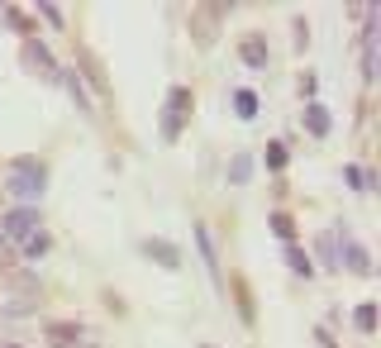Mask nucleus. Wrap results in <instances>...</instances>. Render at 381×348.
<instances>
[{
    "label": "nucleus",
    "mask_w": 381,
    "mask_h": 348,
    "mask_svg": "<svg viewBox=\"0 0 381 348\" xmlns=\"http://www.w3.org/2000/svg\"><path fill=\"white\" fill-rule=\"evenodd\" d=\"M43 182H48V172H43V162H34V158H19V162L10 167V191H14L19 201H38V196H43Z\"/></svg>",
    "instance_id": "obj_1"
},
{
    "label": "nucleus",
    "mask_w": 381,
    "mask_h": 348,
    "mask_svg": "<svg viewBox=\"0 0 381 348\" xmlns=\"http://www.w3.org/2000/svg\"><path fill=\"white\" fill-rule=\"evenodd\" d=\"M34 229H38V206H19V210L0 215V238H14V243H24Z\"/></svg>",
    "instance_id": "obj_2"
},
{
    "label": "nucleus",
    "mask_w": 381,
    "mask_h": 348,
    "mask_svg": "<svg viewBox=\"0 0 381 348\" xmlns=\"http://www.w3.org/2000/svg\"><path fill=\"white\" fill-rule=\"evenodd\" d=\"M43 334H48V344L72 348L77 339H82V325H58V320H48V325H43Z\"/></svg>",
    "instance_id": "obj_3"
},
{
    "label": "nucleus",
    "mask_w": 381,
    "mask_h": 348,
    "mask_svg": "<svg viewBox=\"0 0 381 348\" xmlns=\"http://www.w3.org/2000/svg\"><path fill=\"white\" fill-rule=\"evenodd\" d=\"M77 67H82V72L91 77V86H95V91H100V96L110 91V82H105V67L95 62V58H91V53H86V48H77Z\"/></svg>",
    "instance_id": "obj_4"
},
{
    "label": "nucleus",
    "mask_w": 381,
    "mask_h": 348,
    "mask_svg": "<svg viewBox=\"0 0 381 348\" xmlns=\"http://www.w3.org/2000/svg\"><path fill=\"white\" fill-rule=\"evenodd\" d=\"M238 48H243V62H248V67H267V38H262V34H248Z\"/></svg>",
    "instance_id": "obj_5"
},
{
    "label": "nucleus",
    "mask_w": 381,
    "mask_h": 348,
    "mask_svg": "<svg viewBox=\"0 0 381 348\" xmlns=\"http://www.w3.org/2000/svg\"><path fill=\"white\" fill-rule=\"evenodd\" d=\"M143 253H148V258H158L162 267H182V258H177V248H167V238H148V243H143Z\"/></svg>",
    "instance_id": "obj_6"
},
{
    "label": "nucleus",
    "mask_w": 381,
    "mask_h": 348,
    "mask_svg": "<svg viewBox=\"0 0 381 348\" xmlns=\"http://www.w3.org/2000/svg\"><path fill=\"white\" fill-rule=\"evenodd\" d=\"M305 124H310V134H315V138H324L334 119H329V110H324V105H315V101H310V105H305Z\"/></svg>",
    "instance_id": "obj_7"
},
{
    "label": "nucleus",
    "mask_w": 381,
    "mask_h": 348,
    "mask_svg": "<svg viewBox=\"0 0 381 348\" xmlns=\"http://www.w3.org/2000/svg\"><path fill=\"white\" fill-rule=\"evenodd\" d=\"M229 291H234V301H238V315H243V325H253V296H248L243 277H229Z\"/></svg>",
    "instance_id": "obj_8"
},
{
    "label": "nucleus",
    "mask_w": 381,
    "mask_h": 348,
    "mask_svg": "<svg viewBox=\"0 0 381 348\" xmlns=\"http://www.w3.org/2000/svg\"><path fill=\"white\" fill-rule=\"evenodd\" d=\"M286 262H291V272H295V277H310V272H315V262H310V258H305L295 243L286 248Z\"/></svg>",
    "instance_id": "obj_9"
},
{
    "label": "nucleus",
    "mask_w": 381,
    "mask_h": 348,
    "mask_svg": "<svg viewBox=\"0 0 381 348\" xmlns=\"http://www.w3.org/2000/svg\"><path fill=\"white\" fill-rule=\"evenodd\" d=\"M24 53H29V67H43V72H58V67H53V58H48V48H43V43H29V48H24Z\"/></svg>",
    "instance_id": "obj_10"
},
{
    "label": "nucleus",
    "mask_w": 381,
    "mask_h": 348,
    "mask_svg": "<svg viewBox=\"0 0 381 348\" xmlns=\"http://www.w3.org/2000/svg\"><path fill=\"white\" fill-rule=\"evenodd\" d=\"M248 177H253V158H248V153H238V158H234V167H229V182H238V186H243Z\"/></svg>",
    "instance_id": "obj_11"
},
{
    "label": "nucleus",
    "mask_w": 381,
    "mask_h": 348,
    "mask_svg": "<svg viewBox=\"0 0 381 348\" xmlns=\"http://www.w3.org/2000/svg\"><path fill=\"white\" fill-rule=\"evenodd\" d=\"M234 110L243 119H253L258 115V96H253V91H234Z\"/></svg>",
    "instance_id": "obj_12"
},
{
    "label": "nucleus",
    "mask_w": 381,
    "mask_h": 348,
    "mask_svg": "<svg viewBox=\"0 0 381 348\" xmlns=\"http://www.w3.org/2000/svg\"><path fill=\"white\" fill-rule=\"evenodd\" d=\"M43 253H48V234L34 229L29 238H24V258H43Z\"/></svg>",
    "instance_id": "obj_13"
},
{
    "label": "nucleus",
    "mask_w": 381,
    "mask_h": 348,
    "mask_svg": "<svg viewBox=\"0 0 381 348\" xmlns=\"http://www.w3.org/2000/svg\"><path fill=\"white\" fill-rule=\"evenodd\" d=\"M167 110H172V115H186V110H190V91H186V86H172V101H167Z\"/></svg>",
    "instance_id": "obj_14"
},
{
    "label": "nucleus",
    "mask_w": 381,
    "mask_h": 348,
    "mask_svg": "<svg viewBox=\"0 0 381 348\" xmlns=\"http://www.w3.org/2000/svg\"><path fill=\"white\" fill-rule=\"evenodd\" d=\"M286 167V143H267V172H282Z\"/></svg>",
    "instance_id": "obj_15"
},
{
    "label": "nucleus",
    "mask_w": 381,
    "mask_h": 348,
    "mask_svg": "<svg viewBox=\"0 0 381 348\" xmlns=\"http://www.w3.org/2000/svg\"><path fill=\"white\" fill-rule=\"evenodd\" d=\"M272 229L282 234L286 243H295V225H291V215H282V210H277V215H272Z\"/></svg>",
    "instance_id": "obj_16"
},
{
    "label": "nucleus",
    "mask_w": 381,
    "mask_h": 348,
    "mask_svg": "<svg viewBox=\"0 0 381 348\" xmlns=\"http://www.w3.org/2000/svg\"><path fill=\"white\" fill-rule=\"evenodd\" d=\"M195 238H200V253H205V262H210V272H214V243H210V229L195 225Z\"/></svg>",
    "instance_id": "obj_17"
},
{
    "label": "nucleus",
    "mask_w": 381,
    "mask_h": 348,
    "mask_svg": "<svg viewBox=\"0 0 381 348\" xmlns=\"http://www.w3.org/2000/svg\"><path fill=\"white\" fill-rule=\"evenodd\" d=\"M343 262H348V267H353V272H367V253H362V248H358V243H353V248H348V253H343Z\"/></svg>",
    "instance_id": "obj_18"
},
{
    "label": "nucleus",
    "mask_w": 381,
    "mask_h": 348,
    "mask_svg": "<svg viewBox=\"0 0 381 348\" xmlns=\"http://www.w3.org/2000/svg\"><path fill=\"white\" fill-rule=\"evenodd\" d=\"M0 19H5V24H14V29H24V34H29V19H24V14H19V10H14V5H5V10H0Z\"/></svg>",
    "instance_id": "obj_19"
},
{
    "label": "nucleus",
    "mask_w": 381,
    "mask_h": 348,
    "mask_svg": "<svg viewBox=\"0 0 381 348\" xmlns=\"http://www.w3.org/2000/svg\"><path fill=\"white\" fill-rule=\"evenodd\" d=\"M358 325L372 330V325H377V306H362V310H358Z\"/></svg>",
    "instance_id": "obj_20"
},
{
    "label": "nucleus",
    "mask_w": 381,
    "mask_h": 348,
    "mask_svg": "<svg viewBox=\"0 0 381 348\" xmlns=\"http://www.w3.org/2000/svg\"><path fill=\"white\" fill-rule=\"evenodd\" d=\"M38 14H43V19H48V24H62V19H67V14H62V10H58V5H43V10H38Z\"/></svg>",
    "instance_id": "obj_21"
},
{
    "label": "nucleus",
    "mask_w": 381,
    "mask_h": 348,
    "mask_svg": "<svg viewBox=\"0 0 381 348\" xmlns=\"http://www.w3.org/2000/svg\"><path fill=\"white\" fill-rule=\"evenodd\" d=\"M0 348H19V344H0Z\"/></svg>",
    "instance_id": "obj_22"
},
{
    "label": "nucleus",
    "mask_w": 381,
    "mask_h": 348,
    "mask_svg": "<svg viewBox=\"0 0 381 348\" xmlns=\"http://www.w3.org/2000/svg\"><path fill=\"white\" fill-rule=\"evenodd\" d=\"M205 348H214V344H205Z\"/></svg>",
    "instance_id": "obj_23"
}]
</instances>
